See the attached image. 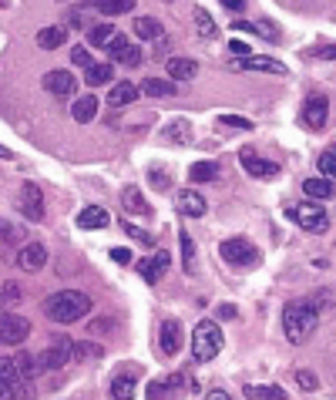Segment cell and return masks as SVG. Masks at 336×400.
Masks as SVG:
<instances>
[{"instance_id": "1", "label": "cell", "mask_w": 336, "mask_h": 400, "mask_svg": "<svg viewBox=\"0 0 336 400\" xmlns=\"http://www.w3.org/2000/svg\"><path fill=\"white\" fill-rule=\"evenodd\" d=\"M88 313H91V300H88V293H81V289H57V293H51V296L44 300V316L61 326L78 323Z\"/></svg>"}, {"instance_id": "2", "label": "cell", "mask_w": 336, "mask_h": 400, "mask_svg": "<svg viewBox=\"0 0 336 400\" xmlns=\"http://www.w3.org/2000/svg\"><path fill=\"white\" fill-rule=\"evenodd\" d=\"M316 326H319V313H316V306L306 300H289L283 309V333L289 343H306L313 333H316Z\"/></svg>"}, {"instance_id": "3", "label": "cell", "mask_w": 336, "mask_h": 400, "mask_svg": "<svg viewBox=\"0 0 336 400\" xmlns=\"http://www.w3.org/2000/svg\"><path fill=\"white\" fill-rule=\"evenodd\" d=\"M222 353V326L215 320H202L195 323V333H192V360L195 363H208Z\"/></svg>"}, {"instance_id": "4", "label": "cell", "mask_w": 336, "mask_h": 400, "mask_svg": "<svg viewBox=\"0 0 336 400\" xmlns=\"http://www.w3.org/2000/svg\"><path fill=\"white\" fill-rule=\"evenodd\" d=\"M286 219L296 222L299 229H306V232H326V229H330V216H326V209H323L319 202L289 205V209H286Z\"/></svg>"}, {"instance_id": "5", "label": "cell", "mask_w": 336, "mask_h": 400, "mask_svg": "<svg viewBox=\"0 0 336 400\" xmlns=\"http://www.w3.org/2000/svg\"><path fill=\"white\" fill-rule=\"evenodd\" d=\"M219 256L229 263V266H239V269H249V266H259V249L249 242V239H242V236H235V239H226L222 246H219Z\"/></svg>"}, {"instance_id": "6", "label": "cell", "mask_w": 336, "mask_h": 400, "mask_svg": "<svg viewBox=\"0 0 336 400\" xmlns=\"http://www.w3.org/2000/svg\"><path fill=\"white\" fill-rule=\"evenodd\" d=\"M27 336H30V323H27L21 313L3 309V313H0V343H7V347H21Z\"/></svg>"}, {"instance_id": "7", "label": "cell", "mask_w": 336, "mask_h": 400, "mask_svg": "<svg viewBox=\"0 0 336 400\" xmlns=\"http://www.w3.org/2000/svg\"><path fill=\"white\" fill-rule=\"evenodd\" d=\"M71 360V340L68 336H54V343L37 356V370H61Z\"/></svg>"}, {"instance_id": "8", "label": "cell", "mask_w": 336, "mask_h": 400, "mask_svg": "<svg viewBox=\"0 0 336 400\" xmlns=\"http://www.w3.org/2000/svg\"><path fill=\"white\" fill-rule=\"evenodd\" d=\"M148 400H179L185 394V377L181 374H172V377H158L148 383Z\"/></svg>"}, {"instance_id": "9", "label": "cell", "mask_w": 336, "mask_h": 400, "mask_svg": "<svg viewBox=\"0 0 336 400\" xmlns=\"http://www.w3.org/2000/svg\"><path fill=\"white\" fill-rule=\"evenodd\" d=\"M41 84H44L48 95H54V98H61V101L71 98V95L78 91V77L71 75V71H61V68H57V71H48Z\"/></svg>"}, {"instance_id": "10", "label": "cell", "mask_w": 336, "mask_h": 400, "mask_svg": "<svg viewBox=\"0 0 336 400\" xmlns=\"http://www.w3.org/2000/svg\"><path fill=\"white\" fill-rule=\"evenodd\" d=\"M104 50H108L118 64H125V68H138V64H141V48H138V44H131L125 34H115V37H111V44H108Z\"/></svg>"}, {"instance_id": "11", "label": "cell", "mask_w": 336, "mask_h": 400, "mask_svg": "<svg viewBox=\"0 0 336 400\" xmlns=\"http://www.w3.org/2000/svg\"><path fill=\"white\" fill-rule=\"evenodd\" d=\"M233 71H266V75H286V64L276 57H259V54H246L229 64Z\"/></svg>"}, {"instance_id": "12", "label": "cell", "mask_w": 336, "mask_h": 400, "mask_svg": "<svg viewBox=\"0 0 336 400\" xmlns=\"http://www.w3.org/2000/svg\"><path fill=\"white\" fill-rule=\"evenodd\" d=\"M17 266L24 273H41L48 266V246L44 242H24L21 252H17Z\"/></svg>"}, {"instance_id": "13", "label": "cell", "mask_w": 336, "mask_h": 400, "mask_svg": "<svg viewBox=\"0 0 336 400\" xmlns=\"http://www.w3.org/2000/svg\"><path fill=\"white\" fill-rule=\"evenodd\" d=\"M326 118H330V101H326V95H310L306 104H303V122H306V128L319 131V128L326 125Z\"/></svg>"}, {"instance_id": "14", "label": "cell", "mask_w": 336, "mask_h": 400, "mask_svg": "<svg viewBox=\"0 0 336 400\" xmlns=\"http://www.w3.org/2000/svg\"><path fill=\"white\" fill-rule=\"evenodd\" d=\"M239 165H242L253 178H276L279 175V165L269 162V158H259L256 151H239Z\"/></svg>"}, {"instance_id": "15", "label": "cell", "mask_w": 336, "mask_h": 400, "mask_svg": "<svg viewBox=\"0 0 336 400\" xmlns=\"http://www.w3.org/2000/svg\"><path fill=\"white\" fill-rule=\"evenodd\" d=\"M168 266H172V256L158 249L155 256H148V259H141V263H138V273H141V279H145L148 286H155L158 279L168 273Z\"/></svg>"}, {"instance_id": "16", "label": "cell", "mask_w": 336, "mask_h": 400, "mask_svg": "<svg viewBox=\"0 0 336 400\" xmlns=\"http://www.w3.org/2000/svg\"><path fill=\"white\" fill-rule=\"evenodd\" d=\"M21 209H24L27 219H34V222L44 219V196H41V189H37L34 182H24V185H21Z\"/></svg>"}, {"instance_id": "17", "label": "cell", "mask_w": 336, "mask_h": 400, "mask_svg": "<svg viewBox=\"0 0 336 400\" xmlns=\"http://www.w3.org/2000/svg\"><path fill=\"white\" fill-rule=\"evenodd\" d=\"M175 205H179V212L185 219H202L208 212V202L195 192V189H181L179 196H175Z\"/></svg>"}, {"instance_id": "18", "label": "cell", "mask_w": 336, "mask_h": 400, "mask_svg": "<svg viewBox=\"0 0 336 400\" xmlns=\"http://www.w3.org/2000/svg\"><path fill=\"white\" fill-rule=\"evenodd\" d=\"M158 350L165 356H175L181 350V323L179 320H165L158 330Z\"/></svg>"}, {"instance_id": "19", "label": "cell", "mask_w": 336, "mask_h": 400, "mask_svg": "<svg viewBox=\"0 0 336 400\" xmlns=\"http://www.w3.org/2000/svg\"><path fill=\"white\" fill-rule=\"evenodd\" d=\"M108 222H111V216L104 212L101 205H88V209H81L78 212V229L98 232V229H108Z\"/></svg>"}, {"instance_id": "20", "label": "cell", "mask_w": 336, "mask_h": 400, "mask_svg": "<svg viewBox=\"0 0 336 400\" xmlns=\"http://www.w3.org/2000/svg\"><path fill=\"white\" fill-rule=\"evenodd\" d=\"M81 10H98V14H108V17H118V14L135 10V0H88Z\"/></svg>"}, {"instance_id": "21", "label": "cell", "mask_w": 336, "mask_h": 400, "mask_svg": "<svg viewBox=\"0 0 336 400\" xmlns=\"http://www.w3.org/2000/svg\"><path fill=\"white\" fill-rule=\"evenodd\" d=\"M168 81H192L199 75V64L192 57H168Z\"/></svg>"}, {"instance_id": "22", "label": "cell", "mask_w": 336, "mask_h": 400, "mask_svg": "<svg viewBox=\"0 0 336 400\" xmlns=\"http://www.w3.org/2000/svg\"><path fill=\"white\" fill-rule=\"evenodd\" d=\"M95 115H98V98H95V95H81V98L71 104V118L81 122V125L95 122Z\"/></svg>"}, {"instance_id": "23", "label": "cell", "mask_w": 336, "mask_h": 400, "mask_svg": "<svg viewBox=\"0 0 336 400\" xmlns=\"http://www.w3.org/2000/svg\"><path fill=\"white\" fill-rule=\"evenodd\" d=\"M68 41V27H41L37 30V48L41 50H57Z\"/></svg>"}, {"instance_id": "24", "label": "cell", "mask_w": 336, "mask_h": 400, "mask_svg": "<svg viewBox=\"0 0 336 400\" xmlns=\"http://www.w3.org/2000/svg\"><path fill=\"white\" fill-rule=\"evenodd\" d=\"M135 390H138V380L131 374H118L111 380V400H135Z\"/></svg>"}, {"instance_id": "25", "label": "cell", "mask_w": 336, "mask_h": 400, "mask_svg": "<svg viewBox=\"0 0 336 400\" xmlns=\"http://www.w3.org/2000/svg\"><path fill=\"white\" fill-rule=\"evenodd\" d=\"M135 98H138V84L118 81V84L111 88V95H108V104H111V108H125V104H131Z\"/></svg>"}, {"instance_id": "26", "label": "cell", "mask_w": 336, "mask_h": 400, "mask_svg": "<svg viewBox=\"0 0 336 400\" xmlns=\"http://www.w3.org/2000/svg\"><path fill=\"white\" fill-rule=\"evenodd\" d=\"M141 95H152V98H172V95H179V91H175V81H165V77H145V81H141Z\"/></svg>"}, {"instance_id": "27", "label": "cell", "mask_w": 336, "mask_h": 400, "mask_svg": "<svg viewBox=\"0 0 336 400\" xmlns=\"http://www.w3.org/2000/svg\"><path fill=\"white\" fill-rule=\"evenodd\" d=\"M165 34V27H161V21H155V17H138L135 21V37L138 41H158Z\"/></svg>"}, {"instance_id": "28", "label": "cell", "mask_w": 336, "mask_h": 400, "mask_svg": "<svg viewBox=\"0 0 336 400\" xmlns=\"http://www.w3.org/2000/svg\"><path fill=\"white\" fill-rule=\"evenodd\" d=\"M115 77V64H91V68H84V81H88V88H101Z\"/></svg>"}, {"instance_id": "29", "label": "cell", "mask_w": 336, "mask_h": 400, "mask_svg": "<svg viewBox=\"0 0 336 400\" xmlns=\"http://www.w3.org/2000/svg\"><path fill=\"white\" fill-rule=\"evenodd\" d=\"M121 202H125V212H131V216H148V212H152V209L145 205L141 189H135V185H128V189L121 192Z\"/></svg>"}, {"instance_id": "30", "label": "cell", "mask_w": 336, "mask_h": 400, "mask_svg": "<svg viewBox=\"0 0 336 400\" xmlns=\"http://www.w3.org/2000/svg\"><path fill=\"white\" fill-rule=\"evenodd\" d=\"M303 192L310 196V199H333V178H306L303 182Z\"/></svg>"}, {"instance_id": "31", "label": "cell", "mask_w": 336, "mask_h": 400, "mask_svg": "<svg viewBox=\"0 0 336 400\" xmlns=\"http://www.w3.org/2000/svg\"><path fill=\"white\" fill-rule=\"evenodd\" d=\"M246 400H286V390L273 383H253L246 387Z\"/></svg>"}, {"instance_id": "32", "label": "cell", "mask_w": 336, "mask_h": 400, "mask_svg": "<svg viewBox=\"0 0 336 400\" xmlns=\"http://www.w3.org/2000/svg\"><path fill=\"white\" fill-rule=\"evenodd\" d=\"M195 30H199L202 41H215L219 37V27H215V21H212V14L206 7H195Z\"/></svg>"}, {"instance_id": "33", "label": "cell", "mask_w": 336, "mask_h": 400, "mask_svg": "<svg viewBox=\"0 0 336 400\" xmlns=\"http://www.w3.org/2000/svg\"><path fill=\"white\" fill-rule=\"evenodd\" d=\"M188 138H192L188 118H175L172 125L165 128V142H172V145H188Z\"/></svg>"}, {"instance_id": "34", "label": "cell", "mask_w": 336, "mask_h": 400, "mask_svg": "<svg viewBox=\"0 0 336 400\" xmlns=\"http://www.w3.org/2000/svg\"><path fill=\"white\" fill-rule=\"evenodd\" d=\"M188 178L192 182H215L219 178V162H195L188 169Z\"/></svg>"}, {"instance_id": "35", "label": "cell", "mask_w": 336, "mask_h": 400, "mask_svg": "<svg viewBox=\"0 0 336 400\" xmlns=\"http://www.w3.org/2000/svg\"><path fill=\"white\" fill-rule=\"evenodd\" d=\"M233 27L235 30H249V34H262L266 41H276V37H279V30L273 24H266V21H253V24H249V21H235Z\"/></svg>"}, {"instance_id": "36", "label": "cell", "mask_w": 336, "mask_h": 400, "mask_svg": "<svg viewBox=\"0 0 336 400\" xmlns=\"http://www.w3.org/2000/svg\"><path fill=\"white\" fill-rule=\"evenodd\" d=\"M71 356H75V360H101L104 347H101V343H91V340H84V343H71Z\"/></svg>"}, {"instance_id": "37", "label": "cell", "mask_w": 336, "mask_h": 400, "mask_svg": "<svg viewBox=\"0 0 336 400\" xmlns=\"http://www.w3.org/2000/svg\"><path fill=\"white\" fill-rule=\"evenodd\" d=\"M179 242H181V266H185V273L192 276L195 273V242H192V236L185 229L179 232Z\"/></svg>"}, {"instance_id": "38", "label": "cell", "mask_w": 336, "mask_h": 400, "mask_svg": "<svg viewBox=\"0 0 336 400\" xmlns=\"http://www.w3.org/2000/svg\"><path fill=\"white\" fill-rule=\"evenodd\" d=\"M115 34H118V30H115L111 24H98V27L88 30V41H91V48H108Z\"/></svg>"}, {"instance_id": "39", "label": "cell", "mask_w": 336, "mask_h": 400, "mask_svg": "<svg viewBox=\"0 0 336 400\" xmlns=\"http://www.w3.org/2000/svg\"><path fill=\"white\" fill-rule=\"evenodd\" d=\"M14 367H17V374H21L24 383L41 374V370H37V360H34V356H27V353H17V356H14Z\"/></svg>"}, {"instance_id": "40", "label": "cell", "mask_w": 336, "mask_h": 400, "mask_svg": "<svg viewBox=\"0 0 336 400\" xmlns=\"http://www.w3.org/2000/svg\"><path fill=\"white\" fill-rule=\"evenodd\" d=\"M316 169H319V175L323 178H333L336 175V151H323L319 158H316Z\"/></svg>"}, {"instance_id": "41", "label": "cell", "mask_w": 336, "mask_h": 400, "mask_svg": "<svg viewBox=\"0 0 336 400\" xmlns=\"http://www.w3.org/2000/svg\"><path fill=\"white\" fill-rule=\"evenodd\" d=\"M148 182H152V189H158V192H168V189H172V175H168L165 169H158V165L148 172Z\"/></svg>"}, {"instance_id": "42", "label": "cell", "mask_w": 336, "mask_h": 400, "mask_svg": "<svg viewBox=\"0 0 336 400\" xmlns=\"http://www.w3.org/2000/svg\"><path fill=\"white\" fill-rule=\"evenodd\" d=\"M0 380H7V383H24L21 374H17V367H14V360H7V356H0Z\"/></svg>"}, {"instance_id": "43", "label": "cell", "mask_w": 336, "mask_h": 400, "mask_svg": "<svg viewBox=\"0 0 336 400\" xmlns=\"http://www.w3.org/2000/svg\"><path fill=\"white\" fill-rule=\"evenodd\" d=\"M219 122L229 128H242V131H253V122L249 118H242V115H219Z\"/></svg>"}, {"instance_id": "44", "label": "cell", "mask_w": 336, "mask_h": 400, "mask_svg": "<svg viewBox=\"0 0 336 400\" xmlns=\"http://www.w3.org/2000/svg\"><path fill=\"white\" fill-rule=\"evenodd\" d=\"M21 390H24V383H7V380H0V400H21Z\"/></svg>"}, {"instance_id": "45", "label": "cell", "mask_w": 336, "mask_h": 400, "mask_svg": "<svg viewBox=\"0 0 336 400\" xmlns=\"http://www.w3.org/2000/svg\"><path fill=\"white\" fill-rule=\"evenodd\" d=\"M17 300H21V289H17L14 283H7V286L0 289V303H3V306L10 309V306H14V303H17Z\"/></svg>"}, {"instance_id": "46", "label": "cell", "mask_w": 336, "mask_h": 400, "mask_svg": "<svg viewBox=\"0 0 336 400\" xmlns=\"http://www.w3.org/2000/svg\"><path fill=\"white\" fill-rule=\"evenodd\" d=\"M296 383H299L303 390H319V380H316V374H310V370H296Z\"/></svg>"}, {"instance_id": "47", "label": "cell", "mask_w": 336, "mask_h": 400, "mask_svg": "<svg viewBox=\"0 0 336 400\" xmlns=\"http://www.w3.org/2000/svg\"><path fill=\"white\" fill-rule=\"evenodd\" d=\"M71 57H75V64H81V68H91V64H95V57H91V50L88 48H75L71 50Z\"/></svg>"}, {"instance_id": "48", "label": "cell", "mask_w": 336, "mask_h": 400, "mask_svg": "<svg viewBox=\"0 0 336 400\" xmlns=\"http://www.w3.org/2000/svg\"><path fill=\"white\" fill-rule=\"evenodd\" d=\"M111 259H115L118 266H128V263H131V249H125V246H118V249H111Z\"/></svg>"}, {"instance_id": "49", "label": "cell", "mask_w": 336, "mask_h": 400, "mask_svg": "<svg viewBox=\"0 0 336 400\" xmlns=\"http://www.w3.org/2000/svg\"><path fill=\"white\" fill-rule=\"evenodd\" d=\"M21 236V229L17 225H7V222H0V239H7V242H14Z\"/></svg>"}, {"instance_id": "50", "label": "cell", "mask_w": 336, "mask_h": 400, "mask_svg": "<svg viewBox=\"0 0 336 400\" xmlns=\"http://www.w3.org/2000/svg\"><path fill=\"white\" fill-rule=\"evenodd\" d=\"M229 48H233V54H239V57L253 54V50H249V41H229Z\"/></svg>"}, {"instance_id": "51", "label": "cell", "mask_w": 336, "mask_h": 400, "mask_svg": "<svg viewBox=\"0 0 336 400\" xmlns=\"http://www.w3.org/2000/svg\"><path fill=\"white\" fill-rule=\"evenodd\" d=\"M121 229H125V232H128L131 239H141V242H148V236H145V232H141V229H138V225H131V222H125V225H121Z\"/></svg>"}, {"instance_id": "52", "label": "cell", "mask_w": 336, "mask_h": 400, "mask_svg": "<svg viewBox=\"0 0 336 400\" xmlns=\"http://www.w3.org/2000/svg\"><path fill=\"white\" fill-rule=\"evenodd\" d=\"M222 7H229L233 14H239V10L246 7V0H222Z\"/></svg>"}, {"instance_id": "53", "label": "cell", "mask_w": 336, "mask_h": 400, "mask_svg": "<svg viewBox=\"0 0 336 400\" xmlns=\"http://www.w3.org/2000/svg\"><path fill=\"white\" fill-rule=\"evenodd\" d=\"M219 313H222L226 320H233V316H235V306H229V303H226V306H219Z\"/></svg>"}, {"instance_id": "54", "label": "cell", "mask_w": 336, "mask_h": 400, "mask_svg": "<svg viewBox=\"0 0 336 400\" xmlns=\"http://www.w3.org/2000/svg\"><path fill=\"white\" fill-rule=\"evenodd\" d=\"M208 400H233V397H229L226 390H212V394H208Z\"/></svg>"}, {"instance_id": "55", "label": "cell", "mask_w": 336, "mask_h": 400, "mask_svg": "<svg viewBox=\"0 0 336 400\" xmlns=\"http://www.w3.org/2000/svg\"><path fill=\"white\" fill-rule=\"evenodd\" d=\"M0 158H10V151L3 149V145H0Z\"/></svg>"}]
</instances>
